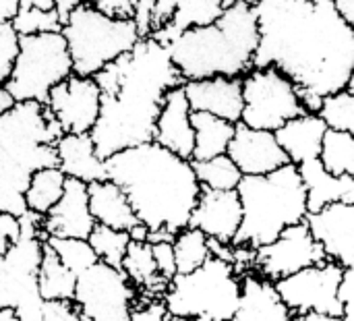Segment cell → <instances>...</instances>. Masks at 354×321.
I'll return each instance as SVG.
<instances>
[{"label": "cell", "instance_id": "cell-1", "mask_svg": "<svg viewBox=\"0 0 354 321\" xmlns=\"http://www.w3.org/2000/svg\"><path fill=\"white\" fill-rule=\"evenodd\" d=\"M253 66H274L288 77L305 112L317 114L322 98L354 87V27L332 0H257Z\"/></svg>", "mask_w": 354, "mask_h": 321}, {"label": "cell", "instance_id": "cell-2", "mask_svg": "<svg viewBox=\"0 0 354 321\" xmlns=\"http://www.w3.org/2000/svg\"><path fill=\"white\" fill-rule=\"evenodd\" d=\"M93 79L100 87V116L89 137L102 160L149 143L166 91L183 85L168 46L153 37H141Z\"/></svg>", "mask_w": 354, "mask_h": 321}, {"label": "cell", "instance_id": "cell-3", "mask_svg": "<svg viewBox=\"0 0 354 321\" xmlns=\"http://www.w3.org/2000/svg\"><path fill=\"white\" fill-rule=\"evenodd\" d=\"M106 178L127 195L139 224L149 232L176 235L189 226L201 185L191 160L149 141L104 160Z\"/></svg>", "mask_w": 354, "mask_h": 321}, {"label": "cell", "instance_id": "cell-4", "mask_svg": "<svg viewBox=\"0 0 354 321\" xmlns=\"http://www.w3.org/2000/svg\"><path fill=\"white\" fill-rule=\"evenodd\" d=\"M257 19L253 4L234 2L209 25H197L183 31L168 54L183 81L207 77H243L253 68L257 50Z\"/></svg>", "mask_w": 354, "mask_h": 321}, {"label": "cell", "instance_id": "cell-5", "mask_svg": "<svg viewBox=\"0 0 354 321\" xmlns=\"http://www.w3.org/2000/svg\"><path fill=\"white\" fill-rule=\"evenodd\" d=\"M62 135L46 104L17 102L0 114V212L21 216L33 172L56 166L54 143Z\"/></svg>", "mask_w": 354, "mask_h": 321}, {"label": "cell", "instance_id": "cell-6", "mask_svg": "<svg viewBox=\"0 0 354 321\" xmlns=\"http://www.w3.org/2000/svg\"><path fill=\"white\" fill-rule=\"evenodd\" d=\"M241 201V226L232 245L259 249L288 226L305 220L307 195L295 164H286L263 176H243L236 185Z\"/></svg>", "mask_w": 354, "mask_h": 321}, {"label": "cell", "instance_id": "cell-7", "mask_svg": "<svg viewBox=\"0 0 354 321\" xmlns=\"http://www.w3.org/2000/svg\"><path fill=\"white\" fill-rule=\"evenodd\" d=\"M241 297V276L222 259L209 257L189 274H176L162 297L168 318L178 321L234 320Z\"/></svg>", "mask_w": 354, "mask_h": 321}, {"label": "cell", "instance_id": "cell-8", "mask_svg": "<svg viewBox=\"0 0 354 321\" xmlns=\"http://www.w3.org/2000/svg\"><path fill=\"white\" fill-rule=\"evenodd\" d=\"M60 33L68 48L73 73L79 77H93L139 42L131 19H110L85 2L68 12Z\"/></svg>", "mask_w": 354, "mask_h": 321}, {"label": "cell", "instance_id": "cell-9", "mask_svg": "<svg viewBox=\"0 0 354 321\" xmlns=\"http://www.w3.org/2000/svg\"><path fill=\"white\" fill-rule=\"evenodd\" d=\"M19 239L0 255V309H12L19 321H41L44 299L37 291V270L44 251L41 216H19Z\"/></svg>", "mask_w": 354, "mask_h": 321}, {"label": "cell", "instance_id": "cell-10", "mask_svg": "<svg viewBox=\"0 0 354 321\" xmlns=\"http://www.w3.org/2000/svg\"><path fill=\"white\" fill-rule=\"evenodd\" d=\"M73 73L62 33L19 35V52L4 83L15 102L46 104L50 89Z\"/></svg>", "mask_w": 354, "mask_h": 321}, {"label": "cell", "instance_id": "cell-11", "mask_svg": "<svg viewBox=\"0 0 354 321\" xmlns=\"http://www.w3.org/2000/svg\"><path fill=\"white\" fill-rule=\"evenodd\" d=\"M301 114H305V106L299 89L280 71L274 66H253L243 75V125L274 133Z\"/></svg>", "mask_w": 354, "mask_h": 321}, {"label": "cell", "instance_id": "cell-12", "mask_svg": "<svg viewBox=\"0 0 354 321\" xmlns=\"http://www.w3.org/2000/svg\"><path fill=\"white\" fill-rule=\"evenodd\" d=\"M137 288L122 270L95 262L75 280L73 305L79 321H133Z\"/></svg>", "mask_w": 354, "mask_h": 321}, {"label": "cell", "instance_id": "cell-13", "mask_svg": "<svg viewBox=\"0 0 354 321\" xmlns=\"http://www.w3.org/2000/svg\"><path fill=\"white\" fill-rule=\"evenodd\" d=\"M342 272V266L326 259L274 282V286L292 315L317 313L328 318H342V305L338 301V284Z\"/></svg>", "mask_w": 354, "mask_h": 321}, {"label": "cell", "instance_id": "cell-14", "mask_svg": "<svg viewBox=\"0 0 354 321\" xmlns=\"http://www.w3.org/2000/svg\"><path fill=\"white\" fill-rule=\"evenodd\" d=\"M326 262L322 247L313 241L305 220L288 226L272 243L255 249L253 272L270 282H278L309 266Z\"/></svg>", "mask_w": 354, "mask_h": 321}, {"label": "cell", "instance_id": "cell-15", "mask_svg": "<svg viewBox=\"0 0 354 321\" xmlns=\"http://www.w3.org/2000/svg\"><path fill=\"white\" fill-rule=\"evenodd\" d=\"M46 108L56 118L62 133L85 135L100 116V87L93 77L71 73L50 89Z\"/></svg>", "mask_w": 354, "mask_h": 321}, {"label": "cell", "instance_id": "cell-16", "mask_svg": "<svg viewBox=\"0 0 354 321\" xmlns=\"http://www.w3.org/2000/svg\"><path fill=\"white\" fill-rule=\"evenodd\" d=\"M313 241L328 262L342 268L354 266V203H330L305 216Z\"/></svg>", "mask_w": 354, "mask_h": 321}, {"label": "cell", "instance_id": "cell-17", "mask_svg": "<svg viewBox=\"0 0 354 321\" xmlns=\"http://www.w3.org/2000/svg\"><path fill=\"white\" fill-rule=\"evenodd\" d=\"M226 156L243 176H263L290 164L272 131L251 129L243 122L234 125V135L228 143Z\"/></svg>", "mask_w": 354, "mask_h": 321}, {"label": "cell", "instance_id": "cell-18", "mask_svg": "<svg viewBox=\"0 0 354 321\" xmlns=\"http://www.w3.org/2000/svg\"><path fill=\"white\" fill-rule=\"evenodd\" d=\"M222 10L220 0H153L149 37L168 46L189 27L214 23Z\"/></svg>", "mask_w": 354, "mask_h": 321}, {"label": "cell", "instance_id": "cell-19", "mask_svg": "<svg viewBox=\"0 0 354 321\" xmlns=\"http://www.w3.org/2000/svg\"><path fill=\"white\" fill-rule=\"evenodd\" d=\"M191 112H207L232 125L241 122L243 112V77H207L183 81Z\"/></svg>", "mask_w": 354, "mask_h": 321}, {"label": "cell", "instance_id": "cell-20", "mask_svg": "<svg viewBox=\"0 0 354 321\" xmlns=\"http://www.w3.org/2000/svg\"><path fill=\"white\" fill-rule=\"evenodd\" d=\"M95 222L87 205V185L75 178H66L64 191L56 205L41 216L44 239H83L87 241Z\"/></svg>", "mask_w": 354, "mask_h": 321}, {"label": "cell", "instance_id": "cell-21", "mask_svg": "<svg viewBox=\"0 0 354 321\" xmlns=\"http://www.w3.org/2000/svg\"><path fill=\"white\" fill-rule=\"evenodd\" d=\"M241 201L236 191L201 189L193 208L189 226L197 228L212 241L232 243L241 226Z\"/></svg>", "mask_w": 354, "mask_h": 321}, {"label": "cell", "instance_id": "cell-22", "mask_svg": "<svg viewBox=\"0 0 354 321\" xmlns=\"http://www.w3.org/2000/svg\"><path fill=\"white\" fill-rule=\"evenodd\" d=\"M151 141L158 143L160 147L176 154L178 158L191 160L195 135H193V127H191V108H189L183 85L166 91L162 108L156 118V129H153Z\"/></svg>", "mask_w": 354, "mask_h": 321}, {"label": "cell", "instance_id": "cell-23", "mask_svg": "<svg viewBox=\"0 0 354 321\" xmlns=\"http://www.w3.org/2000/svg\"><path fill=\"white\" fill-rule=\"evenodd\" d=\"M54 149H56V168L66 178H75L85 185L106 178L104 160L97 156L89 133L85 135L62 133L56 139Z\"/></svg>", "mask_w": 354, "mask_h": 321}, {"label": "cell", "instance_id": "cell-24", "mask_svg": "<svg viewBox=\"0 0 354 321\" xmlns=\"http://www.w3.org/2000/svg\"><path fill=\"white\" fill-rule=\"evenodd\" d=\"M236 321H290L292 313L282 303L274 282L251 272L241 276Z\"/></svg>", "mask_w": 354, "mask_h": 321}, {"label": "cell", "instance_id": "cell-25", "mask_svg": "<svg viewBox=\"0 0 354 321\" xmlns=\"http://www.w3.org/2000/svg\"><path fill=\"white\" fill-rule=\"evenodd\" d=\"M307 195V212H317L330 203H354V176H334L322 162L307 160L297 166Z\"/></svg>", "mask_w": 354, "mask_h": 321}, {"label": "cell", "instance_id": "cell-26", "mask_svg": "<svg viewBox=\"0 0 354 321\" xmlns=\"http://www.w3.org/2000/svg\"><path fill=\"white\" fill-rule=\"evenodd\" d=\"M87 205L93 222L100 226L129 232L139 224L122 189L108 178L87 185Z\"/></svg>", "mask_w": 354, "mask_h": 321}, {"label": "cell", "instance_id": "cell-27", "mask_svg": "<svg viewBox=\"0 0 354 321\" xmlns=\"http://www.w3.org/2000/svg\"><path fill=\"white\" fill-rule=\"evenodd\" d=\"M326 125L317 114L305 112L297 118H290L280 129L274 131L276 141L288 156V162L299 166L307 160H315L319 156L322 139L326 133Z\"/></svg>", "mask_w": 354, "mask_h": 321}, {"label": "cell", "instance_id": "cell-28", "mask_svg": "<svg viewBox=\"0 0 354 321\" xmlns=\"http://www.w3.org/2000/svg\"><path fill=\"white\" fill-rule=\"evenodd\" d=\"M120 270L129 278V282L137 288V297L141 301L164 297V293L168 288V280H164L158 274L149 243L131 241V245L122 257Z\"/></svg>", "mask_w": 354, "mask_h": 321}, {"label": "cell", "instance_id": "cell-29", "mask_svg": "<svg viewBox=\"0 0 354 321\" xmlns=\"http://www.w3.org/2000/svg\"><path fill=\"white\" fill-rule=\"evenodd\" d=\"M191 127L195 135L191 162L209 160L226 154L228 143L234 135V125L212 116L207 112H191Z\"/></svg>", "mask_w": 354, "mask_h": 321}, {"label": "cell", "instance_id": "cell-30", "mask_svg": "<svg viewBox=\"0 0 354 321\" xmlns=\"http://www.w3.org/2000/svg\"><path fill=\"white\" fill-rule=\"evenodd\" d=\"M77 276L71 274L54 255V251L44 243L39 270H37V291L44 301H73Z\"/></svg>", "mask_w": 354, "mask_h": 321}, {"label": "cell", "instance_id": "cell-31", "mask_svg": "<svg viewBox=\"0 0 354 321\" xmlns=\"http://www.w3.org/2000/svg\"><path fill=\"white\" fill-rule=\"evenodd\" d=\"M64 183H66V176L56 166L41 168V170L33 172L29 178V185L25 189V195H23L27 212L46 216L60 199V195L64 191Z\"/></svg>", "mask_w": 354, "mask_h": 321}, {"label": "cell", "instance_id": "cell-32", "mask_svg": "<svg viewBox=\"0 0 354 321\" xmlns=\"http://www.w3.org/2000/svg\"><path fill=\"white\" fill-rule=\"evenodd\" d=\"M317 160L334 176H354L353 133L326 129Z\"/></svg>", "mask_w": 354, "mask_h": 321}, {"label": "cell", "instance_id": "cell-33", "mask_svg": "<svg viewBox=\"0 0 354 321\" xmlns=\"http://www.w3.org/2000/svg\"><path fill=\"white\" fill-rule=\"evenodd\" d=\"M172 251H174L176 274H189V272L201 268L209 259L207 237L191 226H187L174 235Z\"/></svg>", "mask_w": 354, "mask_h": 321}, {"label": "cell", "instance_id": "cell-34", "mask_svg": "<svg viewBox=\"0 0 354 321\" xmlns=\"http://www.w3.org/2000/svg\"><path fill=\"white\" fill-rule=\"evenodd\" d=\"M191 166H193V172H195L201 189L234 191L243 178V174L239 172V168L234 166V162L226 154L209 158V160L191 162Z\"/></svg>", "mask_w": 354, "mask_h": 321}, {"label": "cell", "instance_id": "cell-35", "mask_svg": "<svg viewBox=\"0 0 354 321\" xmlns=\"http://www.w3.org/2000/svg\"><path fill=\"white\" fill-rule=\"evenodd\" d=\"M87 243L91 245L97 262H104L106 266L118 268L122 264V257L131 245V237L124 230H114L108 226H100L95 224L93 230L87 237Z\"/></svg>", "mask_w": 354, "mask_h": 321}, {"label": "cell", "instance_id": "cell-36", "mask_svg": "<svg viewBox=\"0 0 354 321\" xmlns=\"http://www.w3.org/2000/svg\"><path fill=\"white\" fill-rule=\"evenodd\" d=\"M44 243L54 251L58 262L75 276H79L81 272H85L87 268H91L97 262L91 245L87 241H83V239H54V237H48V239H44Z\"/></svg>", "mask_w": 354, "mask_h": 321}, {"label": "cell", "instance_id": "cell-37", "mask_svg": "<svg viewBox=\"0 0 354 321\" xmlns=\"http://www.w3.org/2000/svg\"><path fill=\"white\" fill-rule=\"evenodd\" d=\"M317 116L324 120L328 129L334 131H354V93L351 89H342L322 98Z\"/></svg>", "mask_w": 354, "mask_h": 321}, {"label": "cell", "instance_id": "cell-38", "mask_svg": "<svg viewBox=\"0 0 354 321\" xmlns=\"http://www.w3.org/2000/svg\"><path fill=\"white\" fill-rule=\"evenodd\" d=\"M10 25L19 35L58 33L62 29V19L56 8L44 10L35 6H19L15 17L10 19Z\"/></svg>", "mask_w": 354, "mask_h": 321}, {"label": "cell", "instance_id": "cell-39", "mask_svg": "<svg viewBox=\"0 0 354 321\" xmlns=\"http://www.w3.org/2000/svg\"><path fill=\"white\" fill-rule=\"evenodd\" d=\"M17 52H19V33L12 29L10 21H0V85L6 83Z\"/></svg>", "mask_w": 354, "mask_h": 321}, {"label": "cell", "instance_id": "cell-40", "mask_svg": "<svg viewBox=\"0 0 354 321\" xmlns=\"http://www.w3.org/2000/svg\"><path fill=\"white\" fill-rule=\"evenodd\" d=\"M149 249H151V257H153V264H156V270L158 274L164 278V280H172L176 276V264H174V251H172V243H149Z\"/></svg>", "mask_w": 354, "mask_h": 321}, {"label": "cell", "instance_id": "cell-41", "mask_svg": "<svg viewBox=\"0 0 354 321\" xmlns=\"http://www.w3.org/2000/svg\"><path fill=\"white\" fill-rule=\"evenodd\" d=\"M83 2L110 19H131L135 8V0H83Z\"/></svg>", "mask_w": 354, "mask_h": 321}, {"label": "cell", "instance_id": "cell-42", "mask_svg": "<svg viewBox=\"0 0 354 321\" xmlns=\"http://www.w3.org/2000/svg\"><path fill=\"white\" fill-rule=\"evenodd\" d=\"M41 321H79L73 301H44Z\"/></svg>", "mask_w": 354, "mask_h": 321}, {"label": "cell", "instance_id": "cell-43", "mask_svg": "<svg viewBox=\"0 0 354 321\" xmlns=\"http://www.w3.org/2000/svg\"><path fill=\"white\" fill-rule=\"evenodd\" d=\"M151 17H153V0H135L131 21L135 23L139 39L151 35Z\"/></svg>", "mask_w": 354, "mask_h": 321}, {"label": "cell", "instance_id": "cell-44", "mask_svg": "<svg viewBox=\"0 0 354 321\" xmlns=\"http://www.w3.org/2000/svg\"><path fill=\"white\" fill-rule=\"evenodd\" d=\"M166 318H168V311L162 299L137 301L133 309V321H164Z\"/></svg>", "mask_w": 354, "mask_h": 321}, {"label": "cell", "instance_id": "cell-45", "mask_svg": "<svg viewBox=\"0 0 354 321\" xmlns=\"http://www.w3.org/2000/svg\"><path fill=\"white\" fill-rule=\"evenodd\" d=\"M19 232H21L19 216L0 212V255L6 253V249L19 239Z\"/></svg>", "mask_w": 354, "mask_h": 321}, {"label": "cell", "instance_id": "cell-46", "mask_svg": "<svg viewBox=\"0 0 354 321\" xmlns=\"http://www.w3.org/2000/svg\"><path fill=\"white\" fill-rule=\"evenodd\" d=\"M81 2L83 0H19V6H35V8H44V10L56 8V12L60 15V19L64 23L68 12Z\"/></svg>", "mask_w": 354, "mask_h": 321}, {"label": "cell", "instance_id": "cell-47", "mask_svg": "<svg viewBox=\"0 0 354 321\" xmlns=\"http://www.w3.org/2000/svg\"><path fill=\"white\" fill-rule=\"evenodd\" d=\"M336 12L354 27V0H332Z\"/></svg>", "mask_w": 354, "mask_h": 321}, {"label": "cell", "instance_id": "cell-48", "mask_svg": "<svg viewBox=\"0 0 354 321\" xmlns=\"http://www.w3.org/2000/svg\"><path fill=\"white\" fill-rule=\"evenodd\" d=\"M19 8V0H0V21H10Z\"/></svg>", "mask_w": 354, "mask_h": 321}, {"label": "cell", "instance_id": "cell-49", "mask_svg": "<svg viewBox=\"0 0 354 321\" xmlns=\"http://www.w3.org/2000/svg\"><path fill=\"white\" fill-rule=\"evenodd\" d=\"M17 102L12 100V95L8 93V89L4 85H0V114H4L6 110H10Z\"/></svg>", "mask_w": 354, "mask_h": 321}, {"label": "cell", "instance_id": "cell-50", "mask_svg": "<svg viewBox=\"0 0 354 321\" xmlns=\"http://www.w3.org/2000/svg\"><path fill=\"white\" fill-rule=\"evenodd\" d=\"M0 321H19L12 309H0Z\"/></svg>", "mask_w": 354, "mask_h": 321}, {"label": "cell", "instance_id": "cell-51", "mask_svg": "<svg viewBox=\"0 0 354 321\" xmlns=\"http://www.w3.org/2000/svg\"><path fill=\"white\" fill-rule=\"evenodd\" d=\"M222 2V6L226 8V6H230V4H234V2H247V4H255L257 0H220Z\"/></svg>", "mask_w": 354, "mask_h": 321}, {"label": "cell", "instance_id": "cell-52", "mask_svg": "<svg viewBox=\"0 0 354 321\" xmlns=\"http://www.w3.org/2000/svg\"><path fill=\"white\" fill-rule=\"evenodd\" d=\"M328 321H342V320H340V318H330Z\"/></svg>", "mask_w": 354, "mask_h": 321}, {"label": "cell", "instance_id": "cell-53", "mask_svg": "<svg viewBox=\"0 0 354 321\" xmlns=\"http://www.w3.org/2000/svg\"><path fill=\"white\" fill-rule=\"evenodd\" d=\"M230 321H236V320H230Z\"/></svg>", "mask_w": 354, "mask_h": 321}]
</instances>
